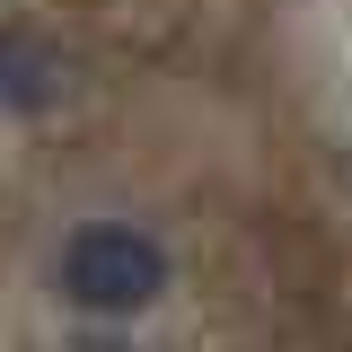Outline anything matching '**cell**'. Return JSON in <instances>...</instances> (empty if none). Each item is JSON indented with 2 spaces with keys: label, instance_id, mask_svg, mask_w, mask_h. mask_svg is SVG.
<instances>
[{
  "label": "cell",
  "instance_id": "obj_1",
  "mask_svg": "<svg viewBox=\"0 0 352 352\" xmlns=\"http://www.w3.org/2000/svg\"><path fill=\"white\" fill-rule=\"evenodd\" d=\"M168 291V256L150 229H124V220H88L80 238L62 247V300L97 308V317H132Z\"/></svg>",
  "mask_w": 352,
  "mask_h": 352
},
{
  "label": "cell",
  "instance_id": "obj_2",
  "mask_svg": "<svg viewBox=\"0 0 352 352\" xmlns=\"http://www.w3.org/2000/svg\"><path fill=\"white\" fill-rule=\"evenodd\" d=\"M71 80V62H62V44L36 36V27H0V106H18V115H44L53 97Z\"/></svg>",
  "mask_w": 352,
  "mask_h": 352
},
{
  "label": "cell",
  "instance_id": "obj_3",
  "mask_svg": "<svg viewBox=\"0 0 352 352\" xmlns=\"http://www.w3.org/2000/svg\"><path fill=\"white\" fill-rule=\"evenodd\" d=\"M71 352H132V344H106V335H88V344H71Z\"/></svg>",
  "mask_w": 352,
  "mask_h": 352
}]
</instances>
